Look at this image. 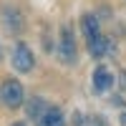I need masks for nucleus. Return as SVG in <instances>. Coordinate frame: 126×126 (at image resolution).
I'll return each mask as SVG.
<instances>
[{
    "mask_svg": "<svg viewBox=\"0 0 126 126\" xmlns=\"http://www.w3.org/2000/svg\"><path fill=\"white\" fill-rule=\"evenodd\" d=\"M46 111H48V103H46L43 98H38V96H35V98H30V101H28V106H25L28 119H33V121H38Z\"/></svg>",
    "mask_w": 126,
    "mask_h": 126,
    "instance_id": "1a4fd4ad",
    "label": "nucleus"
},
{
    "mask_svg": "<svg viewBox=\"0 0 126 126\" xmlns=\"http://www.w3.org/2000/svg\"><path fill=\"white\" fill-rule=\"evenodd\" d=\"M33 66H35V56L28 48V43H15V48H13V68L18 73H30Z\"/></svg>",
    "mask_w": 126,
    "mask_h": 126,
    "instance_id": "f03ea898",
    "label": "nucleus"
},
{
    "mask_svg": "<svg viewBox=\"0 0 126 126\" xmlns=\"http://www.w3.org/2000/svg\"><path fill=\"white\" fill-rule=\"evenodd\" d=\"M58 58L63 63H73L76 61V40H73V30L66 25L61 30V40H58Z\"/></svg>",
    "mask_w": 126,
    "mask_h": 126,
    "instance_id": "7ed1b4c3",
    "label": "nucleus"
},
{
    "mask_svg": "<svg viewBox=\"0 0 126 126\" xmlns=\"http://www.w3.org/2000/svg\"><path fill=\"white\" fill-rule=\"evenodd\" d=\"M93 126H109V124H106L103 116H96V119H93Z\"/></svg>",
    "mask_w": 126,
    "mask_h": 126,
    "instance_id": "9d476101",
    "label": "nucleus"
},
{
    "mask_svg": "<svg viewBox=\"0 0 126 126\" xmlns=\"http://www.w3.org/2000/svg\"><path fill=\"white\" fill-rule=\"evenodd\" d=\"M111 48H113L111 40L103 38V35H98L96 40H91V43H88V53H91L93 58H103L106 53H111Z\"/></svg>",
    "mask_w": 126,
    "mask_h": 126,
    "instance_id": "423d86ee",
    "label": "nucleus"
},
{
    "mask_svg": "<svg viewBox=\"0 0 126 126\" xmlns=\"http://www.w3.org/2000/svg\"><path fill=\"white\" fill-rule=\"evenodd\" d=\"M81 25H83V35H86V43H91V40H96L101 35V28H98V20L93 18V15H83L81 20Z\"/></svg>",
    "mask_w": 126,
    "mask_h": 126,
    "instance_id": "6e6552de",
    "label": "nucleus"
},
{
    "mask_svg": "<svg viewBox=\"0 0 126 126\" xmlns=\"http://www.w3.org/2000/svg\"><path fill=\"white\" fill-rule=\"evenodd\" d=\"M23 98H25V93H23V83L8 78V81L3 83V88H0V101H3L8 109H18L20 103H23Z\"/></svg>",
    "mask_w": 126,
    "mask_h": 126,
    "instance_id": "f257e3e1",
    "label": "nucleus"
},
{
    "mask_svg": "<svg viewBox=\"0 0 126 126\" xmlns=\"http://www.w3.org/2000/svg\"><path fill=\"white\" fill-rule=\"evenodd\" d=\"M91 83H93V91H96V93H106L113 86V76L109 73V68L98 66L96 71H93V76H91Z\"/></svg>",
    "mask_w": 126,
    "mask_h": 126,
    "instance_id": "20e7f679",
    "label": "nucleus"
},
{
    "mask_svg": "<svg viewBox=\"0 0 126 126\" xmlns=\"http://www.w3.org/2000/svg\"><path fill=\"white\" fill-rule=\"evenodd\" d=\"M3 25H5L8 33H20V30H23V15H20L15 8L8 5L3 10Z\"/></svg>",
    "mask_w": 126,
    "mask_h": 126,
    "instance_id": "39448f33",
    "label": "nucleus"
},
{
    "mask_svg": "<svg viewBox=\"0 0 126 126\" xmlns=\"http://www.w3.org/2000/svg\"><path fill=\"white\" fill-rule=\"evenodd\" d=\"M38 126H66L63 124V111L58 106H48V111L38 119Z\"/></svg>",
    "mask_w": 126,
    "mask_h": 126,
    "instance_id": "0eeeda50",
    "label": "nucleus"
},
{
    "mask_svg": "<svg viewBox=\"0 0 126 126\" xmlns=\"http://www.w3.org/2000/svg\"><path fill=\"white\" fill-rule=\"evenodd\" d=\"M10 126H25V124H20V121H18V124H10Z\"/></svg>",
    "mask_w": 126,
    "mask_h": 126,
    "instance_id": "9b49d317",
    "label": "nucleus"
},
{
    "mask_svg": "<svg viewBox=\"0 0 126 126\" xmlns=\"http://www.w3.org/2000/svg\"><path fill=\"white\" fill-rule=\"evenodd\" d=\"M0 58H3V50H0Z\"/></svg>",
    "mask_w": 126,
    "mask_h": 126,
    "instance_id": "f8f14e48",
    "label": "nucleus"
}]
</instances>
